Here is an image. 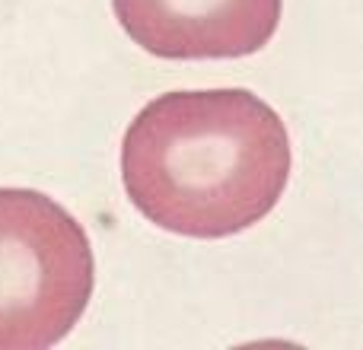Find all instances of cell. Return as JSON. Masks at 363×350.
<instances>
[{"label":"cell","instance_id":"1","mask_svg":"<svg viewBox=\"0 0 363 350\" xmlns=\"http://www.w3.org/2000/svg\"><path fill=\"white\" fill-rule=\"evenodd\" d=\"M121 179L160 230L223 239L264 220L290 179L281 115L249 89H185L147 102L125 131Z\"/></svg>","mask_w":363,"mask_h":350},{"label":"cell","instance_id":"2","mask_svg":"<svg viewBox=\"0 0 363 350\" xmlns=\"http://www.w3.org/2000/svg\"><path fill=\"white\" fill-rule=\"evenodd\" d=\"M96 283L89 236L55 198L0 188V350H45L86 312Z\"/></svg>","mask_w":363,"mask_h":350},{"label":"cell","instance_id":"3","mask_svg":"<svg viewBox=\"0 0 363 350\" xmlns=\"http://www.w3.org/2000/svg\"><path fill=\"white\" fill-rule=\"evenodd\" d=\"M134 45L169 61L245 57L281 23V0H112Z\"/></svg>","mask_w":363,"mask_h":350}]
</instances>
